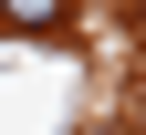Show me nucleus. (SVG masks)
Masks as SVG:
<instances>
[{
    "label": "nucleus",
    "instance_id": "f257e3e1",
    "mask_svg": "<svg viewBox=\"0 0 146 135\" xmlns=\"http://www.w3.org/2000/svg\"><path fill=\"white\" fill-rule=\"evenodd\" d=\"M0 31H31L42 42V31H63V0H0Z\"/></svg>",
    "mask_w": 146,
    "mask_h": 135
}]
</instances>
